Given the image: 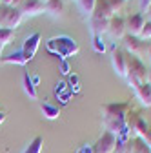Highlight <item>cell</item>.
Segmentation results:
<instances>
[{
    "mask_svg": "<svg viewBox=\"0 0 151 153\" xmlns=\"http://www.w3.org/2000/svg\"><path fill=\"white\" fill-rule=\"evenodd\" d=\"M131 104H106L102 106V119H118L124 120Z\"/></svg>",
    "mask_w": 151,
    "mask_h": 153,
    "instance_id": "cell-5",
    "label": "cell"
},
{
    "mask_svg": "<svg viewBox=\"0 0 151 153\" xmlns=\"http://www.w3.org/2000/svg\"><path fill=\"white\" fill-rule=\"evenodd\" d=\"M0 111H2V109H0Z\"/></svg>",
    "mask_w": 151,
    "mask_h": 153,
    "instance_id": "cell-31",
    "label": "cell"
},
{
    "mask_svg": "<svg viewBox=\"0 0 151 153\" xmlns=\"http://www.w3.org/2000/svg\"><path fill=\"white\" fill-rule=\"evenodd\" d=\"M111 64H113V69L117 71V75L126 79L127 76V53L124 49L115 48L111 51Z\"/></svg>",
    "mask_w": 151,
    "mask_h": 153,
    "instance_id": "cell-4",
    "label": "cell"
},
{
    "mask_svg": "<svg viewBox=\"0 0 151 153\" xmlns=\"http://www.w3.org/2000/svg\"><path fill=\"white\" fill-rule=\"evenodd\" d=\"M40 109H42V115H44L46 119H49V120L58 119V115H60V109H58V108H55V106L49 104V102H44V104L40 106Z\"/></svg>",
    "mask_w": 151,
    "mask_h": 153,
    "instance_id": "cell-15",
    "label": "cell"
},
{
    "mask_svg": "<svg viewBox=\"0 0 151 153\" xmlns=\"http://www.w3.org/2000/svg\"><path fill=\"white\" fill-rule=\"evenodd\" d=\"M93 46H95V49H97L98 53H102V51L106 49V46H104V42H102V36H93Z\"/></svg>",
    "mask_w": 151,
    "mask_h": 153,
    "instance_id": "cell-22",
    "label": "cell"
},
{
    "mask_svg": "<svg viewBox=\"0 0 151 153\" xmlns=\"http://www.w3.org/2000/svg\"><path fill=\"white\" fill-rule=\"evenodd\" d=\"M147 73L149 69L146 68V64L138 59V56H133V55H127V82L129 86L137 89L140 84L147 82Z\"/></svg>",
    "mask_w": 151,
    "mask_h": 153,
    "instance_id": "cell-1",
    "label": "cell"
},
{
    "mask_svg": "<svg viewBox=\"0 0 151 153\" xmlns=\"http://www.w3.org/2000/svg\"><path fill=\"white\" fill-rule=\"evenodd\" d=\"M109 20H111V18H97V16H91L89 18V26H91L93 36H102V33H106L107 27H109Z\"/></svg>",
    "mask_w": 151,
    "mask_h": 153,
    "instance_id": "cell-11",
    "label": "cell"
},
{
    "mask_svg": "<svg viewBox=\"0 0 151 153\" xmlns=\"http://www.w3.org/2000/svg\"><path fill=\"white\" fill-rule=\"evenodd\" d=\"M44 11L51 15L53 18H58L64 13V2L62 0H46L44 2Z\"/></svg>",
    "mask_w": 151,
    "mask_h": 153,
    "instance_id": "cell-13",
    "label": "cell"
},
{
    "mask_svg": "<svg viewBox=\"0 0 151 153\" xmlns=\"http://www.w3.org/2000/svg\"><path fill=\"white\" fill-rule=\"evenodd\" d=\"M147 84L151 86V69H149V73H147Z\"/></svg>",
    "mask_w": 151,
    "mask_h": 153,
    "instance_id": "cell-27",
    "label": "cell"
},
{
    "mask_svg": "<svg viewBox=\"0 0 151 153\" xmlns=\"http://www.w3.org/2000/svg\"><path fill=\"white\" fill-rule=\"evenodd\" d=\"M115 146H117V137L109 131H104L98 137L97 144L93 146V153H113Z\"/></svg>",
    "mask_w": 151,
    "mask_h": 153,
    "instance_id": "cell-6",
    "label": "cell"
},
{
    "mask_svg": "<svg viewBox=\"0 0 151 153\" xmlns=\"http://www.w3.org/2000/svg\"><path fill=\"white\" fill-rule=\"evenodd\" d=\"M131 153H151V148L138 137H135V144H133V151Z\"/></svg>",
    "mask_w": 151,
    "mask_h": 153,
    "instance_id": "cell-19",
    "label": "cell"
},
{
    "mask_svg": "<svg viewBox=\"0 0 151 153\" xmlns=\"http://www.w3.org/2000/svg\"><path fill=\"white\" fill-rule=\"evenodd\" d=\"M138 4H140V11H146V9L151 6V0H140Z\"/></svg>",
    "mask_w": 151,
    "mask_h": 153,
    "instance_id": "cell-24",
    "label": "cell"
},
{
    "mask_svg": "<svg viewBox=\"0 0 151 153\" xmlns=\"http://www.w3.org/2000/svg\"><path fill=\"white\" fill-rule=\"evenodd\" d=\"M18 9H20L24 16H36V15L44 13V2L42 0H22Z\"/></svg>",
    "mask_w": 151,
    "mask_h": 153,
    "instance_id": "cell-9",
    "label": "cell"
},
{
    "mask_svg": "<svg viewBox=\"0 0 151 153\" xmlns=\"http://www.w3.org/2000/svg\"><path fill=\"white\" fill-rule=\"evenodd\" d=\"M29 60L24 56V53L18 49V51H13L11 55H7V56H2L0 59V64H15V66H26Z\"/></svg>",
    "mask_w": 151,
    "mask_h": 153,
    "instance_id": "cell-14",
    "label": "cell"
},
{
    "mask_svg": "<svg viewBox=\"0 0 151 153\" xmlns=\"http://www.w3.org/2000/svg\"><path fill=\"white\" fill-rule=\"evenodd\" d=\"M107 33L115 38V40H122V38L127 35L126 31V18L122 15H115V16H111V20H109V27H107Z\"/></svg>",
    "mask_w": 151,
    "mask_h": 153,
    "instance_id": "cell-7",
    "label": "cell"
},
{
    "mask_svg": "<svg viewBox=\"0 0 151 153\" xmlns=\"http://www.w3.org/2000/svg\"><path fill=\"white\" fill-rule=\"evenodd\" d=\"M138 36L142 38V40H149L151 38V20H146V24H144V27H142Z\"/></svg>",
    "mask_w": 151,
    "mask_h": 153,
    "instance_id": "cell-21",
    "label": "cell"
},
{
    "mask_svg": "<svg viewBox=\"0 0 151 153\" xmlns=\"http://www.w3.org/2000/svg\"><path fill=\"white\" fill-rule=\"evenodd\" d=\"M124 2H126V0H124Z\"/></svg>",
    "mask_w": 151,
    "mask_h": 153,
    "instance_id": "cell-30",
    "label": "cell"
},
{
    "mask_svg": "<svg viewBox=\"0 0 151 153\" xmlns=\"http://www.w3.org/2000/svg\"><path fill=\"white\" fill-rule=\"evenodd\" d=\"M146 15H147V16H149V20H151V6H149V7H147V9H146Z\"/></svg>",
    "mask_w": 151,
    "mask_h": 153,
    "instance_id": "cell-26",
    "label": "cell"
},
{
    "mask_svg": "<svg viewBox=\"0 0 151 153\" xmlns=\"http://www.w3.org/2000/svg\"><path fill=\"white\" fill-rule=\"evenodd\" d=\"M149 148H151V142H149Z\"/></svg>",
    "mask_w": 151,
    "mask_h": 153,
    "instance_id": "cell-29",
    "label": "cell"
},
{
    "mask_svg": "<svg viewBox=\"0 0 151 153\" xmlns=\"http://www.w3.org/2000/svg\"><path fill=\"white\" fill-rule=\"evenodd\" d=\"M135 95H137L138 102H140L144 108H151V86H149L147 82L140 84V86L135 89Z\"/></svg>",
    "mask_w": 151,
    "mask_h": 153,
    "instance_id": "cell-12",
    "label": "cell"
},
{
    "mask_svg": "<svg viewBox=\"0 0 151 153\" xmlns=\"http://www.w3.org/2000/svg\"><path fill=\"white\" fill-rule=\"evenodd\" d=\"M122 44H124V49L127 55H133V56H144L151 48L146 40H142L140 36H131V35H126L122 38Z\"/></svg>",
    "mask_w": 151,
    "mask_h": 153,
    "instance_id": "cell-3",
    "label": "cell"
},
{
    "mask_svg": "<svg viewBox=\"0 0 151 153\" xmlns=\"http://www.w3.org/2000/svg\"><path fill=\"white\" fill-rule=\"evenodd\" d=\"M42 144H44V139H42V137H35V139L24 148L22 153H40V151H42Z\"/></svg>",
    "mask_w": 151,
    "mask_h": 153,
    "instance_id": "cell-17",
    "label": "cell"
},
{
    "mask_svg": "<svg viewBox=\"0 0 151 153\" xmlns=\"http://www.w3.org/2000/svg\"><path fill=\"white\" fill-rule=\"evenodd\" d=\"M24 15L18 7H11L0 2V29H15L22 24Z\"/></svg>",
    "mask_w": 151,
    "mask_h": 153,
    "instance_id": "cell-2",
    "label": "cell"
},
{
    "mask_svg": "<svg viewBox=\"0 0 151 153\" xmlns=\"http://www.w3.org/2000/svg\"><path fill=\"white\" fill-rule=\"evenodd\" d=\"M144 24H146V15H144V13L129 15V16L126 18V31H127V35L138 36L140 31H142V27H144Z\"/></svg>",
    "mask_w": 151,
    "mask_h": 153,
    "instance_id": "cell-8",
    "label": "cell"
},
{
    "mask_svg": "<svg viewBox=\"0 0 151 153\" xmlns=\"http://www.w3.org/2000/svg\"><path fill=\"white\" fill-rule=\"evenodd\" d=\"M4 120H6V113H4V111H0V126H2Z\"/></svg>",
    "mask_w": 151,
    "mask_h": 153,
    "instance_id": "cell-25",
    "label": "cell"
},
{
    "mask_svg": "<svg viewBox=\"0 0 151 153\" xmlns=\"http://www.w3.org/2000/svg\"><path fill=\"white\" fill-rule=\"evenodd\" d=\"M40 33H33L31 36H27L26 40H24V46H22V53H24V56L27 60H31L33 56H35V53H36V49H38V46H40Z\"/></svg>",
    "mask_w": 151,
    "mask_h": 153,
    "instance_id": "cell-10",
    "label": "cell"
},
{
    "mask_svg": "<svg viewBox=\"0 0 151 153\" xmlns=\"http://www.w3.org/2000/svg\"><path fill=\"white\" fill-rule=\"evenodd\" d=\"M15 36H16V31L15 29H0V44L6 48L7 44L13 42Z\"/></svg>",
    "mask_w": 151,
    "mask_h": 153,
    "instance_id": "cell-18",
    "label": "cell"
},
{
    "mask_svg": "<svg viewBox=\"0 0 151 153\" xmlns=\"http://www.w3.org/2000/svg\"><path fill=\"white\" fill-rule=\"evenodd\" d=\"M24 91H26V95H27L31 100H36V99H38L36 86H33V82H31V79H29V75H24Z\"/></svg>",
    "mask_w": 151,
    "mask_h": 153,
    "instance_id": "cell-16",
    "label": "cell"
},
{
    "mask_svg": "<svg viewBox=\"0 0 151 153\" xmlns=\"http://www.w3.org/2000/svg\"><path fill=\"white\" fill-rule=\"evenodd\" d=\"M2 51H4V46L0 44V59H2Z\"/></svg>",
    "mask_w": 151,
    "mask_h": 153,
    "instance_id": "cell-28",
    "label": "cell"
},
{
    "mask_svg": "<svg viewBox=\"0 0 151 153\" xmlns=\"http://www.w3.org/2000/svg\"><path fill=\"white\" fill-rule=\"evenodd\" d=\"M77 2H78L80 9H82L84 13L93 15V9H95V6H97V0H77Z\"/></svg>",
    "mask_w": 151,
    "mask_h": 153,
    "instance_id": "cell-20",
    "label": "cell"
},
{
    "mask_svg": "<svg viewBox=\"0 0 151 153\" xmlns=\"http://www.w3.org/2000/svg\"><path fill=\"white\" fill-rule=\"evenodd\" d=\"M0 2L6 4V6H11V7H20L22 0H0Z\"/></svg>",
    "mask_w": 151,
    "mask_h": 153,
    "instance_id": "cell-23",
    "label": "cell"
}]
</instances>
